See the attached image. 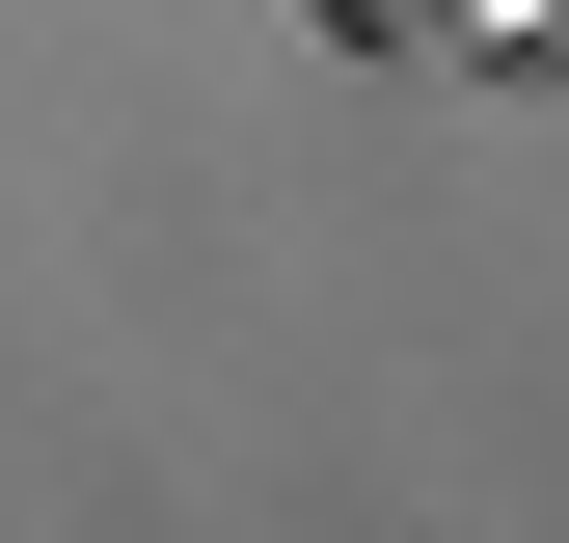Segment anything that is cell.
<instances>
[{"mask_svg": "<svg viewBox=\"0 0 569 543\" xmlns=\"http://www.w3.org/2000/svg\"><path fill=\"white\" fill-rule=\"evenodd\" d=\"M352 55H516V28H569V0H326Z\"/></svg>", "mask_w": 569, "mask_h": 543, "instance_id": "6da1fadb", "label": "cell"}]
</instances>
